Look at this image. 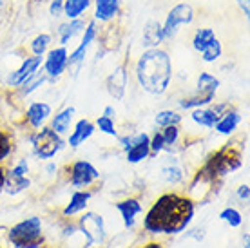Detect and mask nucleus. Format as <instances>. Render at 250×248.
<instances>
[{
	"instance_id": "obj_1",
	"label": "nucleus",
	"mask_w": 250,
	"mask_h": 248,
	"mask_svg": "<svg viewBox=\"0 0 250 248\" xmlns=\"http://www.w3.org/2000/svg\"><path fill=\"white\" fill-rule=\"evenodd\" d=\"M194 217V201L183 194L167 192L152 203L144 217V228L149 234L174 236L187 228Z\"/></svg>"
},
{
	"instance_id": "obj_2",
	"label": "nucleus",
	"mask_w": 250,
	"mask_h": 248,
	"mask_svg": "<svg viewBox=\"0 0 250 248\" xmlns=\"http://www.w3.org/2000/svg\"><path fill=\"white\" fill-rule=\"evenodd\" d=\"M140 87L150 94H163L172 80V62L165 49H145L134 69Z\"/></svg>"
},
{
	"instance_id": "obj_3",
	"label": "nucleus",
	"mask_w": 250,
	"mask_h": 248,
	"mask_svg": "<svg viewBox=\"0 0 250 248\" xmlns=\"http://www.w3.org/2000/svg\"><path fill=\"white\" fill-rule=\"evenodd\" d=\"M241 167V152L232 145H225L223 149L216 150L205 165L198 170L192 183H207L210 185L216 180L227 176L229 172H234Z\"/></svg>"
},
{
	"instance_id": "obj_4",
	"label": "nucleus",
	"mask_w": 250,
	"mask_h": 248,
	"mask_svg": "<svg viewBox=\"0 0 250 248\" xmlns=\"http://www.w3.org/2000/svg\"><path fill=\"white\" fill-rule=\"evenodd\" d=\"M7 241L15 248H44L40 217L31 216L7 228Z\"/></svg>"
},
{
	"instance_id": "obj_5",
	"label": "nucleus",
	"mask_w": 250,
	"mask_h": 248,
	"mask_svg": "<svg viewBox=\"0 0 250 248\" xmlns=\"http://www.w3.org/2000/svg\"><path fill=\"white\" fill-rule=\"evenodd\" d=\"M31 147L33 154L37 156L38 160H51L65 147V143L58 132H55L51 127L42 125L31 136Z\"/></svg>"
},
{
	"instance_id": "obj_6",
	"label": "nucleus",
	"mask_w": 250,
	"mask_h": 248,
	"mask_svg": "<svg viewBox=\"0 0 250 248\" xmlns=\"http://www.w3.org/2000/svg\"><path fill=\"white\" fill-rule=\"evenodd\" d=\"M192 22H194V9L190 4L183 2V4L174 6L169 11L165 22L162 24L165 40H172V38L178 35V31H180L182 25H188V24H192Z\"/></svg>"
},
{
	"instance_id": "obj_7",
	"label": "nucleus",
	"mask_w": 250,
	"mask_h": 248,
	"mask_svg": "<svg viewBox=\"0 0 250 248\" xmlns=\"http://www.w3.org/2000/svg\"><path fill=\"white\" fill-rule=\"evenodd\" d=\"M78 230L85 236V247H93V245H102L105 241V223L104 217L96 212H85L83 216L78 219L76 223Z\"/></svg>"
},
{
	"instance_id": "obj_8",
	"label": "nucleus",
	"mask_w": 250,
	"mask_h": 248,
	"mask_svg": "<svg viewBox=\"0 0 250 248\" xmlns=\"http://www.w3.org/2000/svg\"><path fill=\"white\" fill-rule=\"evenodd\" d=\"M150 136L147 132H138V134H131V136L120 138V145L124 147L125 154H127V162L129 163H140L147 160L150 154V145H149Z\"/></svg>"
},
{
	"instance_id": "obj_9",
	"label": "nucleus",
	"mask_w": 250,
	"mask_h": 248,
	"mask_svg": "<svg viewBox=\"0 0 250 248\" xmlns=\"http://www.w3.org/2000/svg\"><path fill=\"white\" fill-rule=\"evenodd\" d=\"M69 67V53L65 45H57L51 47L45 53L44 58V75L51 80H55L58 76H62L65 73V69Z\"/></svg>"
},
{
	"instance_id": "obj_10",
	"label": "nucleus",
	"mask_w": 250,
	"mask_h": 248,
	"mask_svg": "<svg viewBox=\"0 0 250 248\" xmlns=\"http://www.w3.org/2000/svg\"><path fill=\"white\" fill-rule=\"evenodd\" d=\"M98 178H100V172L96 170V167L91 162L78 160V162L71 163V167H69V183L76 188L91 186Z\"/></svg>"
},
{
	"instance_id": "obj_11",
	"label": "nucleus",
	"mask_w": 250,
	"mask_h": 248,
	"mask_svg": "<svg viewBox=\"0 0 250 248\" xmlns=\"http://www.w3.org/2000/svg\"><path fill=\"white\" fill-rule=\"evenodd\" d=\"M100 35V29H98V24H96V20H89L87 24H85V29L82 33V40L80 43L76 45V49L69 55V67H73V65H78V63L83 62V58L87 55L89 47L93 45V42L98 38Z\"/></svg>"
},
{
	"instance_id": "obj_12",
	"label": "nucleus",
	"mask_w": 250,
	"mask_h": 248,
	"mask_svg": "<svg viewBox=\"0 0 250 248\" xmlns=\"http://www.w3.org/2000/svg\"><path fill=\"white\" fill-rule=\"evenodd\" d=\"M42 67V56H29L24 58L19 69H15L9 75V85L20 87L31 75H35L38 69Z\"/></svg>"
},
{
	"instance_id": "obj_13",
	"label": "nucleus",
	"mask_w": 250,
	"mask_h": 248,
	"mask_svg": "<svg viewBox=\"0 0 250 248\" xmlns=\"http://www.w3.org/2000/svg\"><path fill=\"white\" fill-rule=\"evenodd\" d=\"M127 78H129V73H127V67L125 63L118 65L114 69L111 75L107 76L105 87L109 94L113 96L114 100H122L125 96V89H127Z\"/></svg>"
},
{
	"instance_id": "obj_14",
	"label": "nucleus",
	"mask_w": 250,
	"mask_h": 248,
	"mask_svg": "<svg viewBox=\"0 0 250 248\" xmlns=\"http://www.w3.org/2000/svg\"><path fill=\"white\" fill-rule=\"evenodd\" d=\"M114 207H116V210L122 214L125 228H129V230H132L134 227H136V216L144 212L142 203L134 198L122 199V201H118V203H114Z\"/></svg>"
},
{
	"instance_id": "obj_15",
	"label": "nucleus",
	"mask_w": 250,
	"mask_h": 248,
	"mask_svg": "<svg viewBox=\"0 0 250 248\" xmlns=\"http://www.w3.org/2000/svg\"><path fill=\"white\" fill-rule=\"evenodd\" d=\"M93 2L96 22H111L122 11V0H93Z\"/></svg>"
},
{
	"instance_id": "obj_16",
	"label": "nucleus",
	"mask_w": 250,
	"mask_h": 248,
	"mask_svg": "<svg viewBox=\"0 0 250 248\" xmlns=\"http://www.w3.org/2000/svg\"><path fill=\"white\" fill-rule=\"evenodd\" d=\"M51 116V105L45 102H33L25 111V122L33 129H40L45 124V120Z\"/></svg>"
},
{
	"instance_id": "obj_17",
	"label": "nucleus",
	"mask_w": 250,
	"mask_h": 248,
	"mask_svg": "<svg viewBox=\"0 0 250 248\" xmlns=\"http://www.w3.org/2000/svg\"><path fill=\"white\" fill-rule=\"evenodd\" d=\"M94 129H96V127H94V124L91 122V120H87V118L78 120V122L75 124L73 132H71V136L67 138V143L73 147V149L80 147L82 143H85L89 138L93 136Z\"/></svg>"
},
{
	"instance_id": "obj_18",
	"label": "nucleus",
	"mask_w": 250,
	"mask_h": 248,
	"mask_svg": "<svg viewBox=\"0 0 250 248\" xmlns=\"http://www.w3.org/2000/svg\"><path fill=\"white\" fill-rule=\"evenodd\" d=\"M91 198H93V192H89V190H76V192H73L71 201L65 205L62 214L65 217H73L76 214H80V212H83L87 208V203Z\"/></svg>"
},
{
	"instance_id": "obj_19",
	"label": "nucleus",
	"mask_w": 250,
	"mask_h": 248,
	"mask_svg": "<svg viewBox=\"0 0 250 248\" xmlns=\"http://www.w3.org/2000/svg\"><path fill=\"white\" fill-rule=\"evenodd\" d=\"M83 29H85V20H82V19L67 20L65 24H60V27H58V42H60V45H65V47H67V43L71 42L76 35L83 33Z\"/></svg>"
},
{
	"instance_id": "obj_20",
	"label": "nucleus",
	"mask_w": 250,
	"mask_h": 248,
	"mask_svg": "<svg viewBox=\"0 0 250 248\" xmlns=\"http://www.w3.org/2000/svg\"><path fill=\"white\" fill-rule=\"evenodd\" d=\"M239 124H241V114L238 111L230 109V111H227L225 114L219 116V120L214 125V129L218 130L219 134H223V136H230V134L236 132Z\"/></svg>"
},
{
	"instance_id": "obj_21",
	"label": "nucleus",
	"mask_w": 250,
	"mask_h": 248,
	"mask_svg": "<svg viewBox=\"0 0 250 248\" xmlns=\"http://www.w3.org/2000/svg\"><path fill=\"white\" fill-rule=\"evenodd\" d=\"M165 40L163 37V29L162 24L156 22V20H150L149 24L145 25L144 29V37H142V45L147 47V49H154V47H160V43Z\"/></svg>"
},
{
	"instance_id": "obj_22",
	"label": "nucleus",
	"mask_w": 250,
	"mask_h": 248,
	"mask_svg": "<svg viewBox=\"0 0 250 248\" xmlns=\"http://www.w3.org/2000/svg\"><path fill=\"white\" fill-rule=\"evenodd\" d=\"M73 118H75V107L73 105L65 107L60 112H57V116H53V120H51V129L55 130V132H58L60 136H63L71 129Z\"/></svg>"
},
{
	"instance_id": "obj_23",
	"label": "nucleus",
	"mask_w": 250,
	"mask_h": 248,
	"mask_svg": "<svg viewBox=\"0 0 250 248\" xmlns=\"http://www.w3.org/2000/svg\"><path fill=\"white\" fill-rule=\"evenodd\" d=\"M93 4V0H63L62 15L67 20L82 19V15L87 11Z\"/></svg>"
},
{
	"instance_id": "obj_24",
	"label": "nucleus",
	"mask_w": 250,
	"mask_h": 248,
	"mask_svg": "<svg viewBox=\"0 0 250 248\" xmlns=\"http://www.w3.org/2000/svg\"><path fill=\"white\" fill-rule=\"evenodd\" d=\"M219 120V116L212 111V107H200L192 111V122L194 124L201 125L205 129H214L216 122Z\"/></svg>"
},
{
	"instance_id": "obj_25",
	"label": "nucleus",
	"mask_w": 250,
	"mask_h": 248,
	"mask_svg": "<svg viewBox=\"0 0 250 248\" xmlns=\"http://www.w3.org/2000/svg\"><path fill=\"white\" fill-rule=\"evenodd\" d=\"M31 186V180L24 176V178H19V176H9L6 172V183H4V188L9 196H17V194L24 192Z\"/></svg>"
},
{
	"instance_id": "obj_26",
	"label": "nucleus",
	"mask_w": 250,
	"mask_h": 248,
	"mask_svg": "<svg viewBox=\"0 0 250 248\" xmlns=\"http://www.w3.org/2000/svg\"><path fill=\"white\" fill-rule=\"evenodd\" d=\"M219 87V80L210 73H200L196 82V93L201 94H216Z\"/></svg>"
},
{
	"instance_id": "obj_27",
	"label": "nucleus",
	"mask_w": 250,
	"mask_h": 248,
	"mask_svg": "<svg viewBox=\"0 0 250 248\" xmlns=\"http://www.w3.org/2000/svg\"><path fill=\"white\" fill-rule=\"evenodd\" d=\"M214 96H216V94L194 93L192 96L183 98L182 102H180V107H182V109H200V107H207L214 102Z\"/></svg>"
},
{
	"instance_id": "obj_28",
	"label": "nucleus",
	"mask_w": 250,
	"mask_h": 248,
	"mask_svg": "<svg viewBox=\"0 0 250 248\" xmlns=\"http://www.w3.org/2000/svg\"><path fill=\"white\" fill-rule=\"evenodd\" d=\"M51 42H53V38H51V35H47V33L37 35V37L31 40V43H29V49H31L33 56H44L45 53L51 49Z\"/></svg>"
},
{
	"instance_id": "obj_29",
	"label": "nucleus",
	"mask_w": 250,
	"mask_h": 248,
	"mask_svg": "<svg viewBox=\"0 0 250 248\" xmlns=\"http://www.w3.org/2000/svg\"><path fill=\"white\" fill-rule=\"evenodd\" d=\"M212 40H216V35H214L212 29H210V27H201V29H198V31L194 33L192 47L198 51V53H201Z\"/></svg>"
},
{
	"instance_id": "obj_30",
	"label": "nucleus",
	"mask_w": 250,
	"mask_h": 248,
	"mask_svg": "<svg viewBox=\"0 0 250 248\" xmlns=\"http://www.w3.org/2000/svg\"><path fill=\"white\" fill-rule=\"evenodd\" d=\"M162 176H163V180L167 181V183H170V185H178V183H182L183 178H185L183 168L176 162H170L169 165H165V167L162 168Z\"/></svg>"
},
{
	"instance_id": "obj_31",
	"label": "nucleus",
	"mask_w": 250,
	"mask_h": 248,
	"mask_svg": "<svg viewBox=\"0 0 250 248\" xmlns=\"http://www.w3.org/2000/svg\"><path fill=\"white\" fill-rule=\"evenodd\" d=\"M47 82V76L44 75V73H35V75H31L27 80L20 85V93H22V96H27V94L35 93L38 87H42Z\"/></svg>"
},
{
	"instance_id": "obj_32",
	"label": "nucleus",
	"mask_w": 250,
	"mask_h": 248,
	"mask_svg": "<svg viewBox=\"0 0 250 248\" xmlns=\"http://www.w3.org/2000/svg\"><path fill=\"white\" fill-rule=\"evenodd\" d=\"M221 55H223V45H221V42L216 38V40H212L205 49L201 51V60L207 63H210V62H216Z\"/></svg>"
},
{
	"instance_id": "obj_33",
	"label": "nucleus",
	"mask_w": 250,
	"mask_h": 248,
	"mask_svg": "<svg viewBox=\"0 0 250 248\" xmlns=\"http://www.w3.org/2000/svg\"><path fill=\"white\" fill-rule=\"evenodd\" d=\"M219 219L225 221L227 225H230L232 228H238L243 223V216L239 214V210L232 208V207H227V208H223V210L219 212Z\"/></svg>"
},
{
	"instance_id": "obj_34",
	"label": "nucleus",
	"mask_w": 250,
	"mask_h": 248,
	"mask_svg": "<svg viewBox=\"0 0 250 248\" xmlns=\"http://www.w3.org/2000/svg\"><path fill=\"white\" fill-rule=\"evenodd\" d=\"M158 127H169V125H180L182 122V116L178 114L176 111H160L154 118Z\"/></svg>"
},
{
	"instance_id": "obj_35",
	"label": "nucleus",
	"mask_w": 250,
	"mask_h": 248,
	"mask_svg": "<svg viewBox=\"0 0 250 248\" xmlns=\"http://www.w3.org/2000/svg\"><path fill=\"white\" fill-rule=\"evenodd\" d=\"M13 152V136L11 132H7L6 129L0 127V163L7 160Z\"/></svg>"
},
{
	"instance_id": "obj_36",
	"label": "nucleus",
	"mask_w": 250,
	"mask_h": 248,
	"mask_svg": "<svg viewBox=\"0 0 250 248\" xmlns=\"http://www.w3.org/2000/svg\"><path fill=\"white\" fill-rule=\"evenodd\" d=\"M165 142V149H169L172 145L180 142V127L178 125H169V127H163V130H160Z\"/></svg>"
},
{
	"instance_id": "obj_37",
	"label": "nucleus",
	"mask_w": 250,
	"mask_h": 248,
	"mask_svg": "<svg viewBox=\"0 0 250 248\" xmlns=\"http://www.w3.org/2000/svg\"><path fill=\"white\" fill-rule=\"evenodd\" d=\"M94 127H98L102 132H105V134H109V136H116V134H118V132H116V127H114V120L107 118V116H104V114L96 120Z\"/></svg>"
},
{
	"instance_id": "obj_38",
	"label": "nucleus",
	"mask_w": 250,
	"mask_h": 248,
	"mask_svg": "<svg viewBox=\"0 0 250 248\" xmlns=\"http://www.w3.org/2000/svg\"><path fill=\"white\" fill-rule=\"evenodd\" d=\"M149 145H150V152L152 154H160V152H163L165 150V142H163V136L162 132H154L152 134V138L149 140Z\"/></svg>"
},
{
	"instance_id": "obj_39",
	"label": "nucleus",
	"mask_w": 250,
	"mask_h": 248,
	"mask_svg": "<svg viewBox=\"0 0 250 248\" xmlns=\"http://www.w3.org/2000/svg\"><path fill=\"white\" fill-rule=\"evenodd\" d=\"M9 176H19V178H24L29 174V163L27 160H19V163L11 168V170H6Z\"/></svg>"
},
{
	"instance_id": "obj_40",
	"label": "nucleus",
	"mask_w": 250,
	"mask_h": 248,
	"mask_svg": "<svg viewBox=\"0 0 250 248\" xmlns=\"http://www.w3.org/2000/svg\"><path fill=\"white\" fill-rule=\"evenodd\" d=\"M62 9H63V0H51L49 4V13L51 17H62Z\"/></svg>"
},
{
	"instance_id": "obj_41",
	"label": "nucleus",
	"mask_w": 250,
	"mask_h": 248,
	"mask_svg": "<svg viewBox=\"0 0 250 248\" xmlns=\"http://www.w3.org/2000/svg\"><path fill=\"white\" fill-rule=\"evenodd\" d=\"M238 198L241 199V201H249L250 199V186L247 185V183L238 188Z\"/></svg>"
},
{
	"instance_id": "obj_42",
	"label": "nucleus",
	"mask_w": 250,
	"mask_h": 248,
	"mask_svg": "<svg viewBox=\"0 0 250 248\" xmlns=\"http://www.w3.org/2000/svg\"><path fill=\"white\" fill-rule=\"evenodd\" d=\"M232 109V105L230 103H218V105H214L212 107V111L218 114V116H221V114H225L227 111H230Z\"/></svg>"
},
{
	"instance_id": "obj_43",
	"label": "nucleus",
	"mask_w": 250,
	"mask_h": 248,
	"mask_svg": "<svg viewBox=\"0 0 250 248\" xmlns=\"http://www.w3.org/2000/svg\"><path fill=\"white\" fill-rule=\"evenodd\" d=\"M238 2V6L241 7V11L245 13V17H249L250 15V0H236Z\"/></svg>"
},
{
	"instance_id": "obj_44",
	"label": "nucleus",
	"mask_w": 250,
	"mask_h": 248,
	"mask_svg": "<svg viewBox=\"0 0 250 248\" xmlns=\"http://www.w3.org/2000/svg\"><path fill=\"white\" fill-rule=\"evenodd\" d=\"M104 116H107V118L114 120V118H116V109H114L113 105H107L105 109H104Z\"/></svg>"
},
{
	"instance_id": "obj_45",
	"label": "nucleus",
	"mask_w": 250,
	"mask_h": 248,
	"mask_svg": "<svg viewBox=\"0 0 250 248\" xmlns=\"http://www.w3.org/2000/svg\"><path fill=\"white\" fill-rule=\"evenodd\" d=\"M76 230H78V227H76V225H67V227L63 228V236H73Z\"/></svg>"
},
{
	"instance_id": "obj_46",
	"label": "nucleus",
	"mask_w": 250,
	"mask_h": 248,
	"mask_svg": "<svg viewBox=\"0 0 250 248\" xmlns=\"http://www.w3.org/2000/svg\"><path fill=\"white\" fill-rule=\"evenodd\" d=\"M4 183H6V168L0 163V190H4Z\"/></svg>"
},
{
	"instance_id": "obj_47",
	"label": "nucleus",
	"mask_w": 250,
	"mask_h": 248,
	"mask_svg": "<svg viewBox=\"0 0 250 248\" xmlns=\"http://www.w3.org/2000/svg\"><path fill=\"white\" fill-rule=\"evenodd\" d=\"M142 248H163V245H162V243L152 241V243H147V245H145V247H142Z\"/></svg>"
},
{
	"instance_id": "obj_48",
	"label": "nucleus",
	"mask_w": 250,
	"mask_h": 248,
	"mask_svg": "<svg viewBox=\"0 0 250 248\" xmlns=\"http://www.w3.org/2000/svg\"><path fill=\"white\" fill-rule=\"evenodd\" d=\"M45 170H47V172H49V174H53V172H55V170H57V165H55V163H49V165L45 167Z\"/></svg>"
},
{
	"instance_id": "obj_49",
	"label": "nucleus",
	"mask_w": 250,
	"mask_h": 248,
	"mask_svg": "<svg viewBox=\"0 0 250 248\" xmlns=\"http://www.w3.org/2000/svg\"><path fill=\"white\" fill-rule=\"evenodd\" d=\"M245 248H249V236H245Z\"/></svg>"
},
{
	"instance_id": "obj_50",
	"label": "nucleus",
	"mask_w": 250,
	"mask_h": 248,
	"mask_svg": "<svg viewBox=\"0 0 250 248\" xmlns=\"http://www.w3.org/2000/svg\"><path fill=\"white\" fill-rule=\"evenodd\" d=\"M2 2H4V0H0V4H2Z\"/></svg>"
},
{
	"instance_id": "obj_51",
	"label": "nucleus",
	"mask_w": 250,
	"mask_h": 248,
	"mask_svg": "<svg viewBox=\"0 0 250 248\" xmlns=\"http://www.w3.org/2000/svg\"><path fill=\"white\" fill-rule=\"evenodd\" d=\"M0 248H2V247H0Z\"/></svg>"
}]
</instances>
